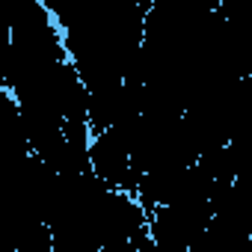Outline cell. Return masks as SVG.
I'll use <instances>...</instances> for the list:
<instances>
[{
  "mask_svg": "<svg viewBox=\"0 0 252 252\" xmlns=\"http://www.w3.org/2000/svg\"><path fill=\"white\" fill-rule=\"evenodd\" d=\"M214 220L211 199H181L149 214V231L160 252H190Z\"/></svg>",
  "mask_w": 252,
  "mask_h": 252,
  "instance_id": "obj_1",
  "label": "cell"
},
{
  "mask_svg": "<svg viewBox=\"0 0 252 252\" xmlns=\"http://www.w3.org/2000/svg\"><path fill=\"white\" fill-rule=\"evenodd\" d=\"M89 166L95 172V178H101L107 187L122 190V193H140L143 175L134 169V158H131V146L116 128L92 134L89 143Z\"/></svg>",
  "mask_w": 252,
  "mask_h": 252,
  "instance_id": "obj_2",
  "label": "cell"
}]
</instances>
